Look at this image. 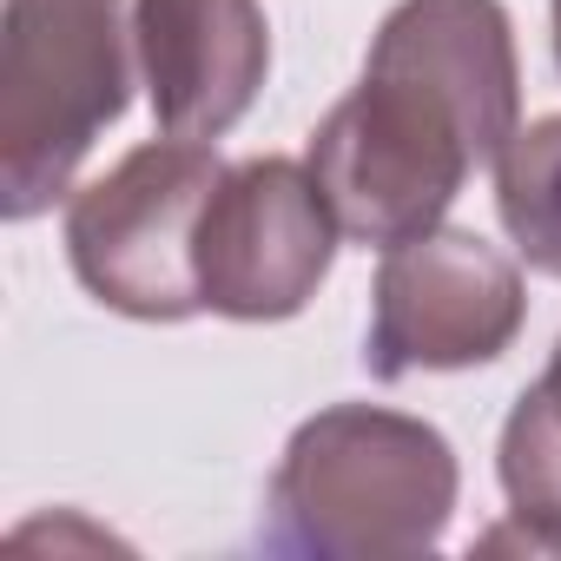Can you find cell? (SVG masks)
<instances>
[{
    "label": "cell",
    "mask_w": 561,
    "mask_h": 561,
    "mask_svg": "<svg viewBox=\"0 0 561 561\" xmlns=\"http://www.w3.org/2000/svg\"><path fill=\"white\" fill-rule=\"evenodd\" d=\"M271 548L324 561L430 554L456 515V449L403 410L337 403L298 423L271 476Z\"/></svg>",
    "instance_id": "1"
},
{
    "label": "cell",
    "mask_w": 561,
    "mask_h": 561,
    "mask_svg": "<svg viewBox=\"0 0 561 561\" xmlns=\"http://www.w3.org/2000/svg\"><path fill=\"white\" fill-rule=\"evenodd\" d=\"M133 27L119 0H8L0 34V205L41 218L73 192L100 133L126 113Z\"/></svg>",
    "instance_id": "2"
},
{
    "label": "cell",
    "mask_w": 561,
    "mask_h": 561,
    "mask_svg": "<svg viewBox=\"0 0 561 561\" xmlns=\"http://www.w3.org/2000/svg\"><path fill=\"white\" fill-rule=\"evenodd\" d=\"M337 231L357 244H403L443 225L476 165H495L489 133L403 60L370 54L357 93H344L305 152Z\"/></svg>",
    "instance_id": "3"
},
{
    "label": "cell",
    "mask_w": 561,
    "mask_h": 561,
    "mask_svg": "<svg viewBox=\"0 0 561 561\" xmlns=\"http://www.w3.org/2000/svg\"><path fill=\"white\" fill-rule=\"evenodd\" d=\"M225 165L205 139H152L67 205L73 277L119 318L179 324L205 311L198 291V225Z\"/></svg>",
    "instance_id": "4"
},
{
    "label": "cell",
    "mask_w": 561,
    "mask_h": 561,
    "mask_svg": "<svg viewBox=\"0 0 561 561\" xmlns=\"http://www.w3.org/2000/svg\"><path fill=\"white\" fill-rule=\"evenodd\" d=\"M528 318L522 271L476 231H423L383 251L370 291V377L403 383L416 370L495 364Z\"/></svg>",
    "instance_id": "5"
},
{
    "label": "cell",
    "mask_w": 561,
    "mask_h": 561,
    "mask_svg": "<svg viewBox=\"0 0 561 561\" xmlns=\"http://www.w3.org/2000/svg\"><path fill=\"white\" fill-rule=\"evenodd\" d=\"M337 211L311 165L244 159L225 165L198 225V291L205 311L238 324L298 318L337 257Z\"/></svg>",
    "instance_id": "6"
},
{
    "label": "cell",
    "mask_w": 561,
    "mask_h": 561,
    "mask_svg": "<svg viewBox=\"0 0 561 561\" xmlns=\"http://www.w3.org/2000/svg\"><path fill=\"white\" fill-rule=\"evenodd\" d=\"M133 47L159 126L205 146L251 113L271 73V21L257 0H133Z\"/></svg>",
    "instance_id": "7"
},
{
    "label": "cell",
    "mask_w": 561,
    "mask_h": 561,
    "mask_svg": "<svg viewBox=\"0 0 561 561\" xmlns=\"http://www.w3.org/2000/svg\"><path fill=\"white\" fill-rule=\"evenodd\" d=\"M495 476L508 495V528H489L482 548H522V554H561V337L548 370L515 397L495 449Z\"/></svg>",
    "instance_id": "8"
},
{
    "label": "cell",
    "mask_w": 561,
    "mask_h": 561,
    "mask_svg": "<svg viewBox=\"0 0 561 561\" xmlns=\"http://www.w3.org/2000/svg\"><path fill=\"white\" fill-rule=\"evenodd\" d=\"M495 211L515 238V251L561 277V113L515 126V139L495 159Z\"/></svg>",
    "instance_id": "9"
},
{
    "label": "cell",
    "mask_w": 561,
    "mask_h": 561,
    "mask_svg": "<svg viewBox=\"0 0 561 561\" xmlns=\"http://www.w3.org/2000/svg\"><path fill=\"white\" fill-rule=\"evenodd\" d=\"M554 60H561V0H554Z\"/></svg>",
    "instance_id": "10"
}]
</instances>
